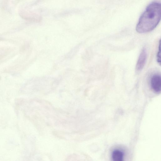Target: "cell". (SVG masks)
<instances>
[{"label": "cell", "instance_id": "277c9868", "mask_svg": "<svg viewBox=\"0 0 161 161\" xmlns=\"http://www.w3.org/2000/svg\"><path fill=\"white\" fill-rule=\"evenodd\" d=\"M124 155L121 151L116 150L113 151L112 154V158L114 161H122L123 160Z\"/></svg>", "mask_w": 161, "mask_h": 161}, {"label": "cell", "instance_id": "7a4b0ae2", "mask_svg": "<svg viewBox=\"0 0 161 161\" xmlns=\"http://www.w3.org/2000/svg\"><path fill=\"white\" fill-rule=\"evenodd\" d=\"M147 58V53L146 49L143 47L139 55L136 65V72H140L144 66Z\"/></svg>", "mask_w": 161, "mask_h": 161}, {"label": "cell", "instance_id": "3957f363", "mask_svg": "<svg viewBox=\"0 0 161 161\" xmlns=\"http://www.w3.org/2000/svg\"><path fill=\"white\" fill-rule=\"evenodd\" d=\"M150 84L152 90L158 93L160 92L161 80L160 75L156 74L152 76L150 80Z\"/></svg>", "mask_w": 161, "mask_h": 161}, {"label": "cell", "instance_id": "5b68a950", "mask_svg": "<svg viewBox=\"0 0 161 161\" xmlns=\"http://www.w3.org/2000/svg\"><path fill=\"white\" fill-rule=\"evenodd\" d=\"M160 41H159V43L158 47V52L157 54L156 58L157 61L158 63L160 65Z\"/></svg>", "mask_w": 161, "mask_h": 161}, {"label": "cell", "instance_id": "6da1fadb", "mask_svg": "<svg viewBox=\"0 0 161 161\" xmlns=\"http://www.w3.org/2000/svg\"><path fill=\"white\" fill-rule=\"evenodd\" d=\"M161 14L160 3L154 2L150 4L141 16L136 31L139 33H144L153 30L160 21Z\"/></svg>", "mask_w": 161, "mask_h": 161}]
</instances>
